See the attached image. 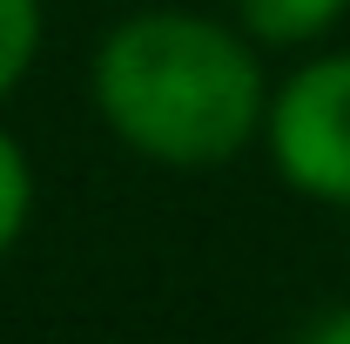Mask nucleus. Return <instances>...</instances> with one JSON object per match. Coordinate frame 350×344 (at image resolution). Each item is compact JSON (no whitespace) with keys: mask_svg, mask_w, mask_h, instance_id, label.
Here are the masks:
<instances>
[{"mask_svg":"<svg viewBox=\"0 0 350 344\" xmlns=\"http://www.w3.org/2000/svg\"><path fill=\"white\" fill-rule=\"evenodd\" d=\"M88 101L101 129L155 169H229L256 149L269 75L262 47L196 7H142L115 21L88 61Z\"/></svg>","mask_w":350,"mask_h":344,"instance_id":"f257e3e1","label":"nucleus"},{"mask_svg":"<svg viewBox=\"0 0 350 344\" xmlns=\"http://www.w3.org/2000/svg\"><path fill=\"white\" fill-rule=\"evenodd\" d=\"M262 156L304 203L350 210V47H323L269 82Z\"/></svg>","mask_w":350,"mask_h":344,"instance_id":"f03ea898","label":"nucleus"},{"mask_svg":"<svg viewBox=\"0 0 350 344\" xmlns=\"http://www.w3.org/2000/svg\"><path fill=\"white\" fill-rule=\"evenodd\" d=\"M229 21L262 54H304L350 21V0H229Z\"/></svg>","mask_w":350,"mask_h":344,"instance_id":"7ed1b4c3","label":"nucleus"},{"mask_svg":"<svg viewBox=\"0 0 350 344\" xmlns=\"http://www.w3.org/2000/svg\"><path fill=\"white\" fill-rule=\"evenodd\" d=\"M47 41V0H0V101L34 75Z\"/></svg>","mask_w":350,"mask_h":344,"instance_id":"20e7f679","label":"nucleus"},{"mask_svg":"<svg viewBox=\"0 0 350 344\" xmlns=\"http://www.w3.org/2000/svg\"><path fill=\"white\" fill-rule=\"evenodd\" d=\"M34 203H41L34 162H27L21 135L0 129V257H14V243L27 236V223H34Z\"/></svg>","mask_w":350,"mask_h":344,"instance_id":"39448f33","label":"nucleus"},{"mask_svg":"<svg viewBox=\"0 0 350 344\" xmlns=\"http://www.w3.org/2000/svg\"><path fill=\"white\" fill-rule=\"evenodd\" d=\"M297 344H350V304H337V310H323L317 324H304Z\"/></svg>","mask_w":350,"mask_h":344,"instance_id":"423d86ee","label":"nucleus"}]
</instances>
